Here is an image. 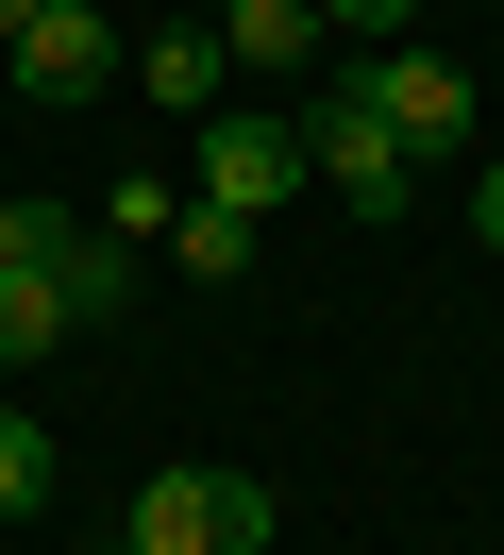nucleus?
Segmentation results:
<instances>
[{
  "mask_svg": "<svg viewBox=\"0 0 504 555\" xmlns=\"http://www.w3.org/2000/svg\"><path fill=\"white\" fill-rule=\"evenodd\" d=\"M134 68V35H118V17H101V0H34V17H17V35H0V85H17V102H101V85H118Z\"/></svg>",
  "mask_w": 504,
  "mask_h": 555,
  "instance_id": "nucleus-1",
  "label": "nucleus"
},
{
  "mask_svg": "<svg viewBox=\"0 0 504 555\" xmlns=\"http://www.w3.org/2000/svg\"><path fill=\"white\" fill-rule=\"evenodd\" d=\"M0 253L67 286V337H101V320H134V253L101 236V219H67V203H0Z\"/></svg>",
  "mask_w": 504,
  "mask_h": 555,
  "instance_id": "nucleus-2",
  "label": "nucleus"
},
{
  "mask_svg": "<svg viewBox=\"0 0 504 555\" xmlns=\"http://www.w3.org/2000/svg\"><path fill=\"white\" fill-rule=\"evenodd\" d=\"M134 555H269V472H152Z\"/></svg>",
  "mask_w": 504,
  "mask_h": 555,
  "instance_id": "nucleus-3",
  "label": "nucleus"
},
{
  "mask_svg": "<svg viewBox=\"0 0 504 555\" xmlns=\"http://www.w3.org/2000/svg\"><path fill=\"white\" fill-rule=\"evenodd\" d=\"M302 169L336 185L353 219H403V185H421V152L370 118V85H320V118H302Z\"/></svg>",
  "mask_w": 504,
  "mask_h": 555,
  "instance_id": "nucleus-4",
  "label": "nucleus"
},
{
  "mask_svg": "<svg viewBox=\"0 0 504 555\" xmlns=\"http://www.w3.org/2000/svg\"><path fill=\"white\" fill-rule=\"evenodd\" d=\"M202 135V203H235V219H269V203H302V118H269V102H219V118H185Z\"/></svg>",
  "mask_w": 504,
  "mask_h": 555,
  "instance_id": "nucleus-5",
  "label": "nucleus"
},
{
  "mask_svg": "<svg viewBox=\"0 0 504 555\" xmlns=\"http://www.w3.org/2000/svg\"><path fill=\"white\" fill-rule=\"evenodd\" d=\"M353 85H370V118H387L403 152H454V135H470V68H454V51H421V35H387Z\"/></svg>",
  "mask_w": 504,
  "mask_h": 555,
  "instance_id": "nucleus-6",
  "label": "nucleus"
},
{
  "mask_svg": "<svg viewBox=\"0 0 504 555\" xmlns=\"http://www.w3.org/2000/svg\"><path fill=\"white\" fill-rule=\"evenodd\" d=\"M202 35L235 51V68H269V85H320V0H202Z\"/></svg>",
  "mask_w": 504,
  "mask_h": 555,
  "instance_id": "nucleus-7",
  "label": "nucleus"
},
{
  "mask_svg": "<svg viewBox=\"0 0 504 555\" xmlns=\"http://www.w3.org/2000/svg\"><path fill=\"white\" fill-rule=\"evenodd\" d=\"M134 102H152V118H219V85H235V51L219 35H202V17H168V35H134Z\"/></svg>",
  "mask_w": 504,
  "mask_h": 555,
  "instance_id": "nucleus-8",
  "label": "nucleus"
},
{
  "mask_svg": "<svg viewBox=\"0 0 504 555\" xmlns=\"http://www.w3.org/2000/svg\"><path fill=\"white\" fill-rule=\"evenodd\" d=\"M253 236H269V219H235V203H202V185H185V203H168V270H202V286H235V270H253Z\"/></svg>",
  "mask_w": 504,
  "mask_h": 555,
  "instance_id": "nucleus-9",
  "label": "nucleus"
},
{
  "mask_svg": "<svg viewBox=\"0 0 504 555\" xmlns=\"http://www.w3.org/2000/svg\"><path fill=\"white\" fill-rule=\"evenodd\" d=\"M34 353H67V286L0 253V371H34Z\"/></svg>",
  "mask_w": 504,
  "mask_h": 555,
  "instance_id": "nucleus-10",
  "label": "nucleus"
},
{
  "mask_svg": "<svg viewBox=\"0 0 504 555\" xmlns=\"http://www.w3.org/2000/svg\"><path fill=\"white\" fill-rule=\"evenodd\" d=\"M51 488H67V454H51V421H17V404H0V521H34V505H51Z\"/></svg>",
  "mask_w": 504,
  "mask_h": 555,
  "instance_id": "nucleus-11",
  "label": "nucleus"
},
{
  "mask_svg": "<svg viewBox=\"0 0 504 555\" xmlns=\"http://www.w3.org/2000/svg\"><path fill=\"white\" fill-rule=\"evenodd\" d=\"M403 17H421V0H320V35H370V51H387Z\"/></svg>",
  "mask_w": 504,
  "mask_h": 555,
  "instance_id": "nucleus-12",
  "label": "nucleus"
},
{
  "mask_svg": "<svg viewBox=\"0 0 504 555\" xmlns=\"http://www.w3.org/2000/svg\"><path fill=\"white\" fill-rule=\"evenodd\" d=\"M470 236L504 253V152H488V169H470Z\"/></svg>",
  "mask_w": 504,
  "mask_h": 555,
  "instance_id": "nucleus-13",
  "label": "nucleus"
},
{
  "mask_svg": "<svg viewBox=\"0 0 504 555\" xmlns=\"http://www.w3.org/2000/svg\"><path fill=\"white\" fill-rule=\"evenodd\" d=\"M17 17H34V0H0V35H17Z\"/></svg>",
  "mask_w": 504,
  "mask_h": 555,
  "instance_id": "nucleus-14",
  "label": "nucleus"
}]
</instances>
